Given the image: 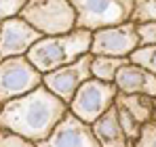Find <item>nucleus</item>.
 Instances as JSON below:
<instances>
[{"mask_svg": "<svg viewBox=\"0 0 156 147\" xmlns=\"http://www.w3.org/2000/svg\"><path fill=\"white\" fill-rule=\"evenodd\" d=\"M131 59L127 57H112V55H93V63H91V72L93 78H99L104 82H114L118 72L129 63Z\"/></svg>", "mask_w": 156, "mask_h": 147, "instance_id": "nucleus-14", "label": "nucleus"}, {"mask_svg": "<svg viewBox=\"0 0 156 147\" xmlns=\"http://www.w3.org/2000/svg\"><path fill=\"white\" fill-rule=\"evenodd\" d=\"M26 4H27V0H0V23L4 19L21 15Z\"/></svg>", "mask_w": 156, "mask_h": 147, "instance_id": "nucleus-19", "label": "nucleus"}, {"mask_svg": "<svg viewBox=\"0 0 156 147\" xmlns=\"http://www.w3.org/2000/svg\"><path fill=\"white\" fill-rule=\"evenodd\" d=\"M21 17L42 36H57L76 29L78 15L72 0H27Z\"/></svg>", "mask_w": 156, "mask_h": 147, "instance_id": "nucleus-3", "label": "nucleus"}, {"mask_svg": "<svg viewBox=\"0 0 156 147\" xmlns=\"http://www.w3.org/2000/svg\"><path fill=\"white\" fill-rule=\"evenodd\" d=\"M129 59L133 63H137V65L150 70L152 74H156V44H141Z\"/></svg>", "mask_w": 156, "mask_h": 147, "instance_id": "nucleus-16", "label": "nucleus"}, {"mask_svg": "<svg viewBox=\"0 0 156 147\" xmlns=\"http://www.w3.org/2000/svg\"><path fill=\"white\" fill-rule=\"evenodd\" d=\"M116 109H118V118H120V124H122V128H125L129 141H131V143H135V141L139 139V135H141L144 124L139 122L129 109H125V107H120V105H116Z\"/></svg>", "mask_w": 156, "mask_h": 147, "instance_id": "nucleus-15", "label": "nucleus"}, {"mask_svg": "<svg viewBox=\"0 0 156 147\" xmlns=\"http://www.w3.org/2000/svg\"><path fill=\"white\" fill-rule=\"evenodd\" d=\"M133 21H135V23H150V21H156V0H135Z\"/></svg>", "mask_w": 156, "mask_h": 147, "instance_id": "nucleus-17", "label": "nucleus"}, {"mask_svg": "<svg viewBox=\"0 0 156 147\" xmlns=\"http://www.w3.org/2000/svg\"><path fill=\"white\" fill-rule=\"evenodd\" d=\"M0 147H38V143L30 141L27 137L19 135V132L0 128Z\"/></svg>", "mask_w": 156, "mask_h": 147, "instance_id": "nucleus-18", "label": "nucleus"}, {"mask_svg": "<svg viewBox=\"0 0 156 147\" xmlns=\"http://www.w3.org/2000/svg\"><path fill=\"white\" fill-rule=\"evenodd\" d=\"M2 105H4V103H0V111H2Z\"/></svg>", "mask_w": 156, "mask_h": 147, "instance_id": "nucleus-23", "label": "nucleus"}, {"mask_svg": "<svg viewBox=\"0 0 156 147\" xmlns=\"http://www.w3.org/2000/svg\"><path fill=\"white\" fill-rule=\"evenodd\" d=\"M91 63H93V53L80 57L74 63H68L63 67H57L53 72H47L42 78V84L51 91L53 95L66 101L70 105V101L74 99V95L78 93V88L89 80L93 78L91 72Z\"/></svg>", "mask_w": 156, "mask_h": 147, "instance_id": "nucleus-8", "label": "nucleus"}, {"mask_svg": "<svg viewBox=\"0 0 156 147\" xmlns=\"http://www.w3.org/2000/svg\"><path fill=\"white\" fill-rule=\"evenodd\" d=\"M154 120H156V105H154Z\"/></svg>", "mask_w": 156, "mask_h": 147, "instance_id": "nucleus-22", "label": "nucleus"}, {"mask_svg": "<svg viewBox=\"0 0 156 147\" xmlns=\"http://www.w3.org/2000/svg\"><path fill=\"white\" fill-rule=\"evenodd\" d=\"M133 147H156V120L144 124L139 139L133 143Z\"/></svg>", "mask_w": 156, "mask_h": 147, "instance_id": "nucleus-20", "label": "nucleus"}, {"mask_svg": "<svg viewBox=\"0 0 156 147\" xmlns=\"http://www.w3.org/2000/svg\"><path fill=\"white\" fill-rule=\"evenodd\" d=\"M116 86L118 93H127V95H148L156 97V74L150 70L137 65L129 61L116 76Z\"/></svg>", "mask_w": 156, "mask_h": 147, "instance_id": "nucleus-11", "label": "nucleus"}, {"mask_svg": "<svg viewBox=\"0 0 156 147\" xmlns=\"http://www.w3.org/2000/svg\"><path fill=\"white\" fill-rule=\"evenodd\" d=\"M40 38H44V36L21 15L4 19L0 23V59L23 57L32 50V46Z\"/></svg>", "mask_w": 156, "mask_h": 147, "instance_id": "nucleus-9", "label": "nucleus"}, {"mask_svg": "<svg viewBox=\"0 0 156 147\" xmlns=\"http://www.w3.org/2000/svg\"><path fill=\"white\" fill-rule=\"evenodd\" d=\"M72 4L78 15L76 25L91 32L131 21L135 9V0H72Z\"/></svg>", "mask_w": 156, "mask_h": 147, "instance_id": "nucleus-4", "label": "nucleus"}, {"mask_svg": "<svg viewBox=\"0 0 156 147\" xmlns=\"http://www.w3.org/2000/svg\"><path fill=\"white\" fill-rule=\"evenodd\" d=\"M38 147H101L95 132H93V124H87L74 116L72 111H68L63 116V120L55 126L51 135L40 141Z\"/></svg>", "mask_w": 156, "mask_h": 147, "instance_id": "nucleus-10", "label": "nucleus"}, {"mask_svg": "<svg viewBox=\"0 0 156 147\" xmlns=\"http://www.w3.org/2000/svg\"><path fill=\"white\" fill-rule=\"evenodd\" d=\"M139 36H141V44H156V21L139 23Z\"/></svg>", "mask_w": 156, "mask_h": 147, "instance_id": "nucleus-21", "label": "nucleus"}, {"mask_svg": "<svg viewBox=\"0 0 156 147\" xmlns=\"http://www.w3.org/2000/svg\"><path fill=\"white\" fill-rule=\"evenodd\" d=\"M42 78L44 74L27 59V55L0 59V103L32 93L42 84Z\"/></svg>", "mask_w": 156, "mask_h": 147, "instance_id": "nucleus-6", "label": "nucleus"}, {"mask_svg": "<svg viewBox=\"0 0 156 147\" xmlns=\"http://www.w3.org/2000/svg\"><path fill=\"white\" fill-rule=\"evenodd\" d=\"M93 132H95L101 147H133V143L129 141V137H127V132L120 124L116 105L112 109H108L104 116L93 124Z\"/></svg>", "mask_w": 156, "mask_h": 147, "instance_id": "nucleus-12", "label": "nucleus"}, {"mask_svg": "<svg viewBox=\"0 0 156 147\" xmlns=\"http://www.w3.org/2000/svg\"><path fill=\"white\" fill-rule=\"evenodd\" d=\"M68 111L70 105L53 95L44 84H40L32 93L2 105L0 128L19 132L30 141L40 143L55 130Z\"/></svg>", "mask_w": 156, "mask_h": 147, "instance_id": "nucleus-1", "label": "nucleus"}, {"mask_svg": "<svg viewBox=\"0 0 156 147\" xmlns=\"http://www.w3.org/2000/svg\"><path fill=\"white\" fill-rule=\"evenodd\" d=\"M118 86L116 82H104L99 78H89L70 101V111L87 124H95L108 109L116 105Z\"/></svg>", "mask_w": 156, "mask_h": 147, "instance_id": "nucleus-5", "label": "nucleus"}, {"mask_svg": "<svg viewBox=\"0 0 156 147\" xmlns=\"http://www.w3.org/2000/svg\"><path fill=\"white\" fill-rule=\"evenodd\" d=\"M141 46V36H139V23L133 19L118 25L101 27L93 32V55H112V57H127L129 59L135 50Z\"/></svg>", "mask_w": 156, "mask_h": 147, "instance_id": "nucleus-7", "label": "nucleus"}, {"mask_svg": "<svg viewBox=\"0 0 156 147\" xmlns=\"http://www.w3.org/2000/svg\"><path fill=\"white\" fill-rule=\"evenodd\" d=\"M116 105L129 109L131 114L139 120L141 124H148L154 120V105L156 97H148V95H127V93H118L116 97Z\"/></svg>", "mask_w": 156, "mask_h": 147, "instance_id": "nucleus-13", "label": "nucleus"}, {"mask_svg": "<svg viewBox=\"0 0 156 147\" xmlns=\"http://www.w3.org/2000/svg\"><path fill=\"white\" fill-rule=\"evenodd\" d=\"M91 44H93V32L76 27L68 34L40 38L32 46V50L27 53V59L42 74H47L57 70V67H63L68 63H74L80 57L89 55Z\"/></svg>", "mask_w": 156, "mask_h": 147, "instance_id": "nucleus-2", "label": "nucleus"}]
</instances>
